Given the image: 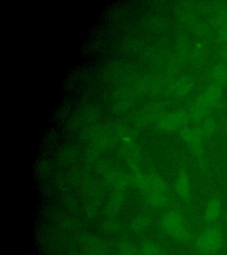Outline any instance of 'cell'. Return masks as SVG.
Segmentation results:
<instances>
[{
  "instance_id": "6da1fadb",
  "label": "cell",
  "mask_w": 227,
  "mask_h": 255,
  "mask_svg": "<svg viewBox=\"0 0 227 255\" xmlns=\"http://www.w3.org/2000/svg\"><path fill=\"white\" fill-rule=\"evenodd\" d=\"M223 232L220 226L211 225L203 231L196 240L197 250L204 255H214L223 247Z\"/></svg>"
},
{
  "instance_id": "7a4b0ae2",
  "label": "cell",
  "mask_w": 227,
  "mask_h": 255,
  "mask_svg": "<svg viewBox=\"0 0 227 255\" xmlns=\"http://www.w3.org/2000/svg\"><path fill=\"white\" fill-rule=\"evenodd\" d=\"M222 95V87L212 83L201 94L192 108V117L195 120H201L207 115L216 104L219 102Z\"/></svg>"
},
{
  "instance_id": "3957f363",
  "label": "cell",
  "mask_w": 227,
  "mask_h": 255,
  "mask_svg": "<svg viewBox=\"0 0 227 255\" xmlns=\"http://www.w3.org/2000/svg\"><path fill=\"white\" fill-rule=\"evenodd\" d=\"M162 226L164 231L173 239L188 242L192 239L191 233L188 230L183 217L178 212H169L162 220Z\"/></svg>"
},
{
  "instance_id": "277c9868",
  "label": "cell",
  "mask_w": 227,
  "mask_h": 255,
  "mask_svg": "<svg viewBox=\"0 0 227 255\" xmlns=\"http://www.w3.org/2000/svg\"><path fill=\"white\" fill-rule=\"evenodd\" d=\"M141 184L147 191L148 199L155 206H163L165 202V185L158 177H144Z\"/></svg>"
},
{
  "instance_id": "5b68a950",
  "label": "cell",
  "mask_w": 227,
  "mask_h": 255,
  "mask_svg": "<svg viewBox=\"0 0 227 255\" xmlns=\"http://www.w3.org/2000/svg\"><path fill=\"white\" fill-rule=\"evenodd\" d=\"M220 215H221V203L220 199L216 198L211 199L210 202L208 203L205 213H204L205 223L209 224L210 226L213 225L219 220Z\"/></svg>"
},
{
  "instance_id": "8992f818",
  "label": "cell",
  "mask_w": 227,
  "mask_h": 255,
  "mask_svg": "<svg viewBox=\"0 0 227 255\" xmlns=\"http://www.w3.org/2000/svg\"><path fill=\"white\" fill-rule=\"evenodd\" d=\"M176 191L184 200H188L191 196V183L187 173L182 172L176 181Z\"/></svg>"
},
{
  "instance_id": "52a82bcc",
  "label": "cell",
  "mask_w": 227,
  "mask_h": 255,
  "mask_svg": "<svg viewBox=\"0 0 227 255\" xmlns=\"http://www.w3.org/2000/svg\"><path fill=\"white\" fill-rule=\"evenodd\" d=\"M182 136L188 143H190L193 149L199 154L202 151V140L204 135L201 130L198 129H191V128H185L182 131Z\"/></svg>"
},
{
  "instance_id": "ba28073f",
  "label": "cell",
  "mask_w": 227,
  "mask_h": 255,
  "mask_svg": "<svg viewBox=\"0 0 227 255\" xmlns=\"http://www.w3.org/2000/svg\"><path fill=\"white\" fill-rule=\"evenodd\" d=\"M188 115L184 112H179L172 114L170 116H166L165 118L161 121L162 127L167 129H172L180 127L181 125H183L187 121H188Z\"/></svg>"
},
{
  "instance_id": "9c48e42d",
  "label": "cell",
  "mask_w": 227,
  "mask_h": 255,
  "mask_svg": "<svg viewBox=\"0 0 227 255\" xmlns=\"http://www.w3.org/2000/svg\"><path fill=\"white\" fill-rule=\"evenodd\" d=\"M213 83L220 86H223L227 83V67L225 65L216 66L212 72Z\"/></svg>"
},
{
  "instance_id": "30bf717a",
  "label": "cell",
  "mask_w": 227,
  "mask_h": 255,
  "mask_svg": "<svg viewBox=\"0 0 227 255\" xmlns=\"http://www.w3.org/2000/svg\"><path fill=\"white\" fill-rule=\"evenodd\" d=\"M193 88L191 81L188 78L180 80L175 85V92L178 95L188 94Z\"/></svg>"
},
{
  "instance_id": "8fae6325",
  "label": "cell",
  "mask_w": 227,
  "mask_h": 255,
  "mask_svg": "<svg viewBox=\"0 0 227 255\" xmlns=\"http://www.w3.org/2000/svg\"><path fill=\"white\" fill-rule=\"evenodd\" d=\"M161 247L154 242L143 244L141 247L142 255H161Z\"/></svg>"
},
{
  "instance_id": "7c38bea8",
  "label": "cell",
  "mask_w": 227,
  "mask_h": 255,
  "mask_svg": "<svg viewBox=\"0 0 227 255\" xmlns=\"http://www.w3.org/2000/svg\"><path fill=\"white\" fill-rule=\"evenodd\" d=\"M216 129V123L213 119H209L204 124V126L201 129V132L204 136L210 135Z\"/></svg>"
},
{
  "instance_id": "4fadbf2b",
  "label": "cell",
  "mask_w": 227,
  "mask_h": 255,
  "mask_svg": "<svg viewBox=\"0 0 227 255\" xmlns=\"http://www.w3.org/2000/svg\"><path fill=\"white\" fill-rule=\"evenodd\" d=\"M148 220H145L144 218H140V220H135L134 221V224H133V227L135 230H142L146 229L148 226Z\"/></svg>"
},
{
  "instance_id": "5bb4252c",
  "label": "cell",
  "mask_w": 227,
  "mask_h": 255,
  "mask_svg": "<svg viewBox=\"0 0 227 255\" xmlns=\"http://www.w3.org/2000/svg\"><path fill=\"white\" fill-rule=\"evenodd\" d=\"M220 58L227 62V44L220 48Z\"/></svg>"
}]
</instances>
